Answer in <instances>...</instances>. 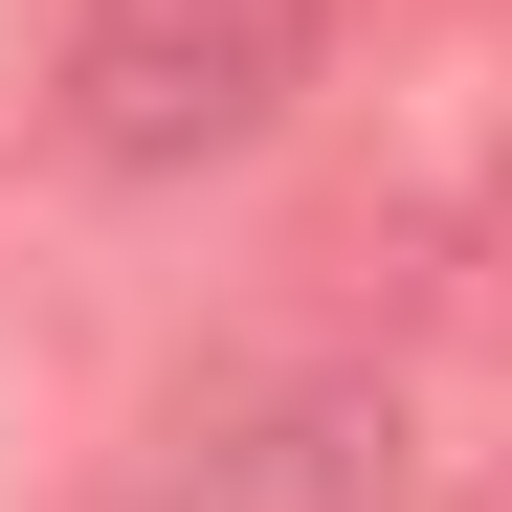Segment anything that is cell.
<instances>
[{"label":"cell","mask_w":512,"mask_h":512,"mask_svg":"<svg viewBox=\"0 0 512 512\" xmlns=\"http://www.w3.org/2000/svg\"><path fill=\"white\" fill-rule=\"evenodd\" d=\"M290 90H312V0H67L45 23V134L112 201H179L223 156H268Z\"/></svg>","instance_id":"6da1fadb"},{"label":"cell","mask_w":512,"mask_h":512,"mask_svg":"<svg viewBox=\"0 0 512 512\" xmlns=\"http://www.w3.org/2000/svg\"><path fill=\"white\" fill-rule=\"evenodd\" d=\"M401 490H423V446H401V401L357 357H245L134 468V512H401Z\"/></svg>","instance_id":"7a4b0ae2"},{"label":"cell","mask_w":512,"mask_h":512,"mask_svg":"<svg viewBox=\"0 0 512 512\" xmlns=\"http://www.w3.org/2000/svg\"><path fill=\"white\" fill-rule=\"evenodd\" d=\"M468 334L512 357V156H490V201H468Z\"/></svg>","instance_id":"3957f363"}]
</instances>
